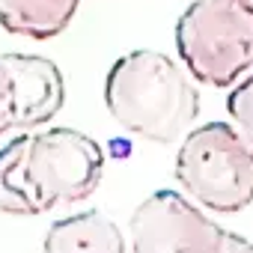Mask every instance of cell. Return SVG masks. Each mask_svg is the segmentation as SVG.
Here are the masks:
<instances>
[{"mask_svg":"<svg viewBox=\"0 0 253 253\" xmlns=\"http://www.w3.org/2000/svg\"><path fill=\"white\" fill-rule=\"evenodd\" d=\"M104 170L101 146L75 128L21 134L0 149V211L33 217L86 200Z\"/></svg>","mask_w":253,"mask_h":253,"instance_id":"1","label":"cell"},{"mask_svg":"<svg viewBox=\"0 0 253 253\" xmlns=\"http://www.w3.org/2000/svg\"><path fill=\"white\" fill-rule=\"evenodd\" d=\"M197 78L161 51L122 54L104 78V104L119 128L152 143H176L197 125Z\"/></svg>","mask_w":253,"mask_h":253,"instance_id":"2","label":"cell"},{"mask_svg":"<svg viewBox=\"0 0 253 253\" xmlns=\"http://www.w3.org/2000/svg\"><path fill=\"white\" fill-rule=\"evenodd\" d=\"M173 176L197 206L235 214L253 203V143L232 122L194 125L179 146Z\"/></svg>","mask_w":253,"mask_h":253,"instance_id":"3","label":"cell"},{"mask_svg":"<svg viewBox=\"0 0 253 253\" xmlns=\"http://www.w3.org/2000/svg\"><path fill=\"white\" fill-rule=\"evenodd\" d=\"M176 48L200 84L232 86L253 72V0H194L176 24Z\"/></svg>","mask_w":253,"mask_h":253,"instance_id":"4","label":"cell"},{"mask_svg":"<svg viewBox=\"0 0 253 253\" xmlns=\"http://www.w3.org/2000/svg\"><path fill=\"white\" fill-rule=\"evenodd\" d=\"M131 253H235V232H226L203 206L179 191H155L131 214Z\"/></svg>","mask_w":253,"mask_h":253,"instance_id":"5","label":"cell"},{"mask_svg":"<svg viewBox=\"0 0 253 253\" xmlns=\"http://www.w3.org/2000/svg\"><path fill=\"white\" fill-rule=\"evenodd\" d=\"M66 84L57 63L36 54H0V137L60 113Z\"/></svg>","mask_w":253,"mask_h":253,"instance_id":"6","label":"cell"},{"mask_svg":"<svg viewBox=\"0 0 253 253\" xmlns=\"http://www.w3.org/2000/svg\"><path fill=\"white\" fill-rule=\"evenodd\" d=\"M42 253H128L122 229L101 211L69 214L51 223Z\"/></svg>","mask_w":253,"mask_h":253,"instance_id":"7","label":"cell"},{"mask_svg":"<svg viewBox=\"0 0 253 253\" xmlns=\"http://www.w3.org/2000/svg\"><path fill=\"white\" fill-rule=\"evenodd\" d=\"M81 0H0V27L24 39H54L78 15Z\"/></svg>","mask_w":253,"mask_h":253,"instance_id":"8","label":"cell"},{"mask_svg":"<svg viewBox=\"0 0 253 253\" xmlns=\"http://www.w3.org/2000/svg\"><path fill=\"white\" fill-rule=\"evenodd\" d=\"M226 110L232 125L253 143V72L226 95Z\"/></svg>","mask_w":253,"mask_h":253,"instance_id":"9","label":"cell"},{"mask_svg":"<svg viewBox=\"0 0 253 253\" xmlns=\"http://www.w3.org/2000/svg\"><path fill=\"white\" fill-rule=\"evenodd\" d=\"M235 253H253V241L238 235V241H235Z\"/></svg>","mask_w":253,"mask_h":253,"instance_id":"10","label":"cell"}]
</instances>
